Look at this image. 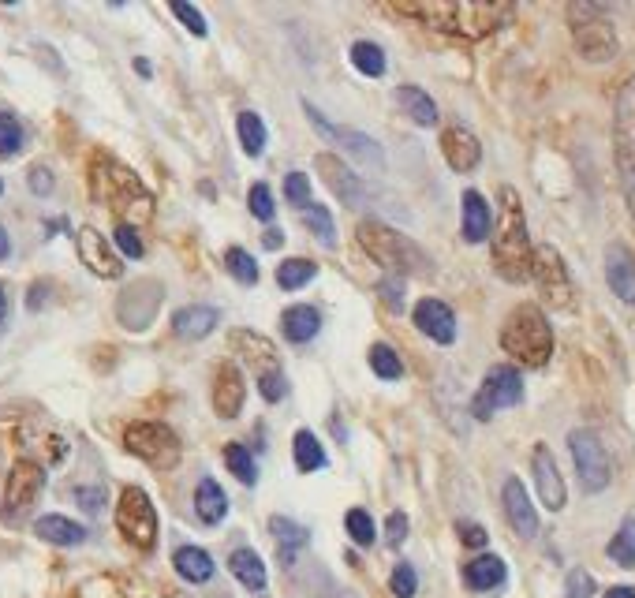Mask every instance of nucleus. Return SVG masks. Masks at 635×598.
<instances>
[{
    "label": "nucleus",
    "mask_w": 635,
    "mask_h": 598,
    "mask_svg": "<svg viewBox=\"0 0 635 598\" xmlns=\"http://www.w3.org/2000/svg\"><path fill=\"white\" fill-rule=\"evenodd\" d=\"M225 464H228V471H232V475H236L243 486L258 483V464H254V456H251V449H247V445L228 442L225 445Z\"/></svg>",
    "instance_id": "nucleus-39"
},
{
    "label": "nucleus",
    "mask_w": 635,
    "mask_h": 598,
    "mask_svg": "<svg viewBox=\"0 0 635 598\" xmlns=\"http://www.w3.org/2000/svg\"><path fill=\"white\" fill-rule=\"evenodd\" d=\"M30 191H34V195H53V172L45 169V165H34V169H30Z\"/></svg>",
    "instance_id": "nucleus-55"
},
{
    "label": "nucleus",
    "mask_w": 635,
    "mask_h": 598,
    "mask_svg": "<svg viewBox=\"0 0 635 598\" xmlns=\"http://www.w3.org/2000/svg\"><path fill=\"white\" fill-rule=\"evenodd\" d=\"M501 348L523 367H546L553 356V329L542 307L520 303L501 326Z\"/></svg>",
    "instance_id": "nucleus-4"
},
{
    "label": "nucleus",
    "mask_w": 635,
    "mask_h": 598,
    "mask_svg": "<svg viewBox=\"0 0 635 598\" xmlns=\"http://www.w3.org/2000/svg\"><path fill=\"white\" fill-rule=\"evenodd\" d=\"M34 535L53 542V546H79V542H86V527L68 520V516L53 513V516H42V520L34 524Z\"/></svg>",
    "instance_id": "nucleus-30"
},
{
    "label": "nucleus",
    "mask_w": 635,
    "mask_h": 598,
    "mask_svg": "<svg viewBox=\"0 0 635 598\" xmlns=\"http://www.w3.org/2000/svg\"><path fill=\"white\" fill-rule=\"evenodd\" d=\"M247 206H251V214L258 217V221H273V214H277V206H273V195H269L266 184H254L251 195H247Z\"/></svg>",
    "instance_id": "nucleus-48"
},
{
    "label": "nucleus",
    "mask_w": 635,
    "mask_h": 598,
    "mask_svg": "<svg viewBox=\"0 0 635 598\" xmlns=\"http://www.w3.org/2000/svg\"><path fill=\"white\" fill-rule=\"evenodd\" d=\"M531 468H535V486H538V498L550 513H561L568 501L565 479L557 471V460H553L550 445H535V456H531Z\"/></svg>",
    "instance_id": "nucleus-17"
},
{
    "label": "nucleus",
    "mask_w": 635,
    "mask_h": 598,
    "mask_svg": "<svg viewBox=\"0 0 635 598\" xmlns=\"http://www.w3.org/2000/svg\"><path fill=\"white\" fill-rule=\"evenodd\" d=\"M303 225L311 228L314 240L322 243L325 251H333V247H337V221H333V214H329L325 206L307 202V206H303Z\"/></svg>",
    "instance_id": "nucleus-34"
},
{
    "label": "nucleus",
    "mask_w": 635,
    "mask_h": 598,
    "mask_svg": "<svg viewBox=\"0 0 635 598\" xmlns=\"http://www.w3.org/2000/svg\"><path fill=\"white\" fill-rule=\"evenodd\" d=\"M613 146H617V172H621L624 199H628V210L635 217V75L624 83L621 98H617Z\"/></svg>",
    "instance_id": "nucleus-8"
},
{
    "label": "nucleus",
    "mask_w": 635,
    "mask_h": 598,
    "mask_svg": "<svg viewBox=\"0 0 635 598\" xmlns=\"http://www.w3.org/2000/svg\"><path fill=\"white\" fill-rule=\"evenodd\" d=\"M531 277L538 285V296L550 303L553 311H572L576 307V288H572V273H568L565 258L557 247H535L531 258Z\"/></svg>",
    "instance_id": "nucleus-11"
},
{
    "label": "nucleus",
    "mask_w": 635,
    "mask_h": 598,
    "mask_svg": "<svg viewBox=\"0 0 635 598\" xmlns=\"http://www.w3.org/2000/svg\"><path fill=\"white\" fill-rule=\"evenodd\" d=\"M497 228L490 236V251H494V270L497 277H505L508 285H523L531 281V236H527V217H523V202L516 195V187L501 184L497 191Z\"/></svg>",
    "instance_id": "nucleus-2"
},
{
    "label": "nucleus",
    "mask_w": 635,
    "mask_h": 598,
    "mask_svg": "<svg viewBox=\"0 0 635 598\" xmlns=\"http://www.w3.org/2000/svg\"><path fill=\"white\" fill-rule=\"evenodd\" d=\"M232 348H236L243 356V363L258 374L262 397H266L269 404H281V400L288 397V378H284V371H281V356H277L273 341L258 337L251 329H236V333H232Z\"/></svg>",
    "instance_id": "nucleus-7"
},
{
    "label": "nucleus",
    "mask_w": 635,
    "mask_h": 598,
    "mask_svg": "<svg viewBox=\"0 0 635 598\" xmlns=\"http://www.w3.org/2000/svg\"><path fill=\"white\" fill-rule=\"evenodd\" d=\"M90 187H94V199L105 202L113 214H120V225L131 221H146L154 214V199L146 195V187L135 172L113 161V157H94L90 165Z\"/></svg>",
    "instance_id": "nucleus-3"
},
{
    "label": "nucleus",
    "mask_w": 635,
    "mask_h": 598,
    "mask_svg": "<svg viewBox=\"0 0 635 598\" xmlns=\"http://www.w3.org/2000/svg\"><path fill=\"white\" fill-rule=\"evenodd\" d=\"M441 154H445L452 172H471L482 161V143L464 124H449L441 131Z\"/></svg>",
    "instance_id": "nucleus-20"
},
{
    "label": "nucleus",
    "mask_w": 635,
    "mask_h": 598,
    "mask_svg": "<svg viewBox=\"0 0 635 598\" xmlns=\"http://www.w3.org/2000/svg\"><path fill=\"white\" fill-rule=\"evenodd\" d=\"M370 371L385 378V382H396V378H404V363H400V356L389 344H374L370 348Z\"/></svg>",
    "instance_id": "nucleus-42"
},
{
    "label": "nucleus",
    "mask_w": 635,
    "mask_h": 598,
    "mask_svg": "<svg viewBox=\"0 0 635 598\" xmlns=\"http://www.w3.org/2000/svg\"><path fill=\"white\" fill-rule=\"evenodd\" d=\"M75 501H79L83 513L98 516L101 505H105V490H101V486H79V490H75Z\"/></svg>",
    "instance_id": "nucleus-52"
},
{
    "label": "nucleus",
    "mask_w": 635,
    "mask_h": 598,
    "mask_svg": "<svg viewBox=\"0 0 635 598\" xmlns=\"http://www.w3.org/2000/svg\"><path fill=\"white\" fill-rule=\"evenodd\" d=\"M292 456H296V468L307 471V475L318 471V468H325V449L311 430H299L296 434V442H292Z\"/></svg>",
    "instance_id": "nucleus-36"
},
{
    "label": "nucleus",
    "mask_w": 635,
    "mask_h": 598,
    "mask_svg": "<svg viewBox=\"0 0 635 598\" xmlns=\"http://www.w3.org/2000/svg\"><path fill=\"white\" fill-rule=\"evenodd\" d=\"M45 292H49V285H34V288H30V299H27L30 311H38V307H42V303H45Z\"/></svg>",
    "instance_id": "nucleus-58"
},
{
    "label": "nucleus",
    "mask_w": 635,
    "mask_h": 598,
    "mask_svg": "<svg viewBox=\"0 0 635 598\" xmlns=\"http://www.w3.org/2000/svg\"><path fill=\"white\" fill-rule=\"evenodd\" d=\"M348 57H352L355 72L370 75V79L385 75V49H381V45H374V42H355Z\"/></svg>",
    "instance_id": "nucleus-41"
},
{
    "label": "nucleus",
    "mask_w": 635,
    "mask_h": 598,
    "mask_svg": "<svg viewBox=\"0 0 635 598\" xmlns=\"http://www.w3.org/2000/svg\"><path fill=\"white\" fill-rule=\"evenodd\" d=\"M303 109H307V116H311V124H314V128H318V131H322L325 139H333V143H344V146H348V150H352V154H355V161H359V165H370V169H381V161H385V157H381L378 143H374L370 135H359V131H340V128H333V124H325L322 113L314 109L311 101H307Z\"/></svg>",
    "instance_id": "nucleus-18"
},
{
    "label": "nucleus",
    "mask_w": 635,
    "mask_h": 598,
    "mask_svg": "<svg viewBox=\"0 0 635 598\" xmlns=\"http://www.w3.org/2000/svg\"><path fill=\"white\" fill-rule=\"evenodd\" d=\"M456 531H460V542H464V546H471V550H482V546L490 542L486 527L471 524V520H460V524H456Z\"/></svg>",
    "instance_id": "nucleus-53"
},
{
    "label": "nucleus",
    "mask_w": 635,
    "mask_h": 598,
    "mask_svg": "<svg viewBox=\"0 0 635 598\" xmlns=\"http://www.w3.org/2000/svg\"><path fill=\"white\" fill-rule=\"evenodd\" d=\"M45 490V468L34 460H15L4 483V520H19L34 509L38 494Z\"/></svg>",
    "instance_id": "nucleus-14"
},
{
    "label": "nucleus",
    "mask_w": 635,
    "mask_h": 598,
    "mask_svg": "<svg viewBox=\"0 0 635 598\" xmlns=\"http://www.w3.org/2000/svg\"><path fill=\"white\" fill-rule=\"evenodd\" d=\"M609 561H617L621 569H635V516H628L621 531L609 539Z\"/></svg>",
    "instance_id": "nucleus-40"
},
{
    "label": "nucleus",
    "mask_w": 635,
    "mask_h": 598,
    "mask_svg": "<svg viewBox=\"0 0 635 598\" xmlns=\"http://www.w3.org/2000/svg\"><path fill=\"white\" fill-rule=\"evenodd\" d=\"M359 247L389 273H400V277L430 273V258H426L408 236H400L396 228L381 225V221H363V225H359Z\"/></svg>",
    "instance_id": "nucleus-5"
},
{
    "label": "nucleus",
    "mask_w": 635,
    "mask_h": 598,
    "mask_svg": "<svg viewBox=\"0 0 635 598\" xmlns=\"http://www.w3.org/2000/svg\"><path fill=\"white\" fill-rule=\"evenodd\" d=\"M565 591H568V598H591L594 595V576L591 572H583V569H572L568 572V580H565Z\"/></svg>",
    "instance_id": "nucleus-50"
},
{
    "label": "nucleus",
    "mask_w": 635,
    "mask_h": 598,
    "mask_svg": "<svg viewBox=\"0 0 635 598\" xmlns=\"http://www.w3.org/2000/svg\"><path fill=\"white\" fill-rule=\"evenodd\" d=\"M236 131H240V143L247 150V157H262L266 150V124H262V116L258 113H240L236 116Z\"/></svg>",
    "instance_id": "nucleus-37"
},
{
    "label": "nucleus",
    "mask_w": 635,
    "mask_h": 598,
    "mask_svg": "<svg viewBox=\"0 0 635 598\" xmlns=\"http://www.w3.org/2000/svg\"><path fill=\"white\" fill-rule=\"evenodd\" d=\"M490 228H494L490 202L482 199L479 191H464V240L467 243L490 240Z\"/></svg>",
    "instance_id": "nucleus-27"
},
{
    "label": "nucleus",
    "mask_w": 635,
    "mask_h": 598,
    "mask_svg": "<svg viewBox=\"0 0 635 598\" xmlns=\"http://www.w3.org/2000/svg\"><path fill=\"white\" fill-rule=\"evenodd\" d=\"M172 565H176V572L184 576L187 584H206L213 576V557L206 550H198V546H180L172 554Z\"/></svg>",
    "instance_id": "nucleus-32"
},
{
    "label": "nucleus",
    "mask_w": 635,
    "mask_h": 598,
    "mask_svg": "<svg viewBox=\"0 0 635 598\" xmlns=\"http://www.w3.org/2000/svg\"><path fill=\"white\" fill-rule=\"evenodd\" d=\"M217 322H221L217 307H184V311H176V318H172V329L184 341H202L206 333L217 329Z\"/></svg>",
    "instance_id": "nucleus-28"
},
{
    "label": "nucleus",
    "mask_w": 635,
    "mask_h": 598,
    "mask_svg": "<svg viewBox=\"0 0 635 598\" xmlns=\"http://www.w3.org/2000/svg\"><path fill=\"white\" fill-rule=\"evenodd\" d=\"M269 531H273V539L281 542L284 565L292 561V554H296V550H303V546H307V527H299L296 520H288V516H273V520H269Z\"/></svg>",
    "instance_id": "nucleus-35"
},
{
    "label": "nucleus",
    "mask_w": 635,
    "mask_h": 598,
    "mask_svg": "<svg viewBox=\"0 0 635 598\" xmlns=\"http://www.w3.org/2000/svg\"><path fill=\"white\" fill-rule=\"evenodd\" d=\"M523 400V378L516 367H490L486 378H482L479 393L471 400V415L475 419H494V412L501 408H516Z\"/></svg>",
    "instance_id": "nucleus-12"
},
{
    "label": "nucleus",
    "mask_w": 635,
    "mask_h": 598,
    "mask_svg": "<svg viewBox=\"0 0 635 598\" xmlns=\"http://www.w3.org/2000/svg\"><path fill=\"white\" fill-rule=\"evenodd\" d=\"M568 27H572V42L583 53V60H613L617 57V30L609 19V8L602 4H568Z\"/></svg>",
    "instance_id": "nucleus-6"
},
{
    "label": "nucleus",
    "mask_w": 635,
    "mask_h": 598,
    "mask_svg": "<svg viewBox=\"0 0 635 598\" xmlns=\"http://www.w3.org/2000/svg\"><path fill=\"white\" fill-rule=\"evenodd\" d=\"M157 307H161V285L157 281H135L124 296L116 299V318L127 329H146L154 322Z\"/></svg>",
    "instance_id": "nucleus-16"
},
{
    "label": "nucleus",
    "mask_w": 635,
    "mask_h": 598,
    "mask_svg": "<svg viewBox=\"0 0 635 598\" xmlns=\"http://www.w3.org/2000/svg\"><path fill=\"white\" fill-rule=\"evenodd\" d=\"M318 172H322V180H325V187L337 195L348 210H367L370 206V191H367V184L355 176L340 157H333V154H318Z\"/></svg>",
    "instance_id": "nucleus-15"
},
{
    "label": "nucleus",
    "mask_w": 635,
    "mask_h": 598,
    "mask_svg": "<svg viewBox=\"0 0 635 598\" xmlns=\"http://www.w3.org/2000/svg\"><path fill=\"white\" fill-rule=\"evenodd\" d=\"M606 281L613 288V296H621L624 303H635V255L624 243H609Z\"/></svg>",
    "instance_id": "nucleus-24"
},
{
    "label": "nucleus",
    "mask_w": 635,
    "mask_h": 598,
    "mask_svg": "<svg viewBox=\"0 0 635 598\" xmlns=\"http://www.w3.org/2000/svg\"><path fill=\"white\" fill-rule=\"evenodd\" d=\"M23 124L12 113H0V157H15L23 150Z\"/></svg>",
    "instance_id": "nucleus-44"
},
{
    "label": "nucleus",
    "mask_w": 635,
    "mask_h": 598,
    "mask_svg": "<svg viewBox=\"0 0 635 598\" xmlns=\"http://www.w3.org/2000/svg\"><path fill=\"white\" fill-rule=\"evenodd\" d=\"M404 539H408V516L393 513L385 520V542H389V546H404Z\"/></svg>",
    "instance_id": "nucleus-54"
},
{
    "label": "nucleus",
    "mask_w": 635,
    "mask_h": 598,
    "mask_svg": "<svg viewBox=\"0 0 635 598\" xmlns=\"http://www.w3.org/2000/svg\"><path fill=\"white\" fill-rule=\"evenodd\" d=\"M262 243H266V251H277V247L284 243V232H281V228H266Z\"/></svg>",
    "instance_id": "nucleus-57"
},
{
    "label": "nucleus",
    "mask_w": 635,
    "mask_h": 598,
    "mask_svg": "<svg viewBox=\"0 0 635 598\" xmlns=\"http://www.w3.org/2000/svg\"><path fill=\"white\" fill-rule=\"evenodd\" d=\"M8 255H12V240H8V232L0 228V262H4Z\"/></svg>",
    "instance_id": "nucleus-59"
},
{
    "label": "nucleus",
    "mask_w": 635,
    "mask_h": 598,
    "mask_svg": "<svg viewBox=\"0 0 635 598\" xmlns=\"http://www.w3.org/2000/svg\"><path fill=\"white\" fill-rule=\"evenodd\" d=\"M314 273H318V266H314L311 258H288V262L277 266V285H281L284 292H296V288L311 285Z\"/></svg>",
    "instance_id": "nucleus-38"
},
{
    "label": "nucleus",
    "mask_w": 635,
    "mask_h": 598,
    "mask_svg": "<svg viewBox=\"0 0 635 598\" xmlns=\"http://www.w3.org/2000/svg\"><path fill=\"white\" fill-rule=\"evenodd\" d=\"M318 329H322V314H318V307H311V303H296V307H288V311L281 314V333L292 344L314 341Z\"/></svg>",
    "instance_id": "nucleus-25"
},
{
    "label": "nucleus",
    "mask_w": 635,
    "mask_h": 598,
    "mask_svg": "<svg viewBox=\"0 0 635 598\" xmlns=\"http://www.w3.org/2000/svg\"><path fill=\"white\" fill-rule=\"evenodd\" d=\"M344 524H348V535H352L359 546H370V542L378 539V527H374L370 513H363V509H352V513L344 516Z\"/></svg>",
    "instance_id": "nucleus-45"
},
{
    "label": "nucleus",
    "mask_w": 635,
    "mask_h": 598,
    "mask_svg": "<svg viewBox=\"0 0 635 598\" xmlns=\"http://www.w3.org/2000/svg\"><path fill=\"white\" fill-rule=\"evenodd\" d=\"M284 195H288L292 206L303 210V206L311 202V180H307L303 172H288V176H284Z\"/></svg>",
    "instance_id": "nucleus-47"
},
{
    "label": "nucleus",
    "mask_w": 635,
    "mask_h": 598,
    "mask_svg": "<svg viewBox=\"0 0 635 598\" xmlns=\"http://www.w3.org/2000/svg\"><path fill=\"white\" fill-rule=\"evenodd\" d=\"M0 191H4V184H0Z\"/></svg>",
    "instance_id": "nucleus-62"
},
{
    "label": "nucleus",
    "mask_w": 635,
    "mask_h": 598,
    "mask_svg": "<svg viewBox=\"0 0 635 598\" xmlns=\"http://www.w3.org/2000/svg\"><path fill=\"white\" fill-rule=\"evenodd\" d=\"M606 598H635V591H632V587H613Z\"/></svg>",
    "instance_id": "nucleus-60"
},
{
    "label": "nucleus",
    "mask_w": 635,
    "mask_h": 598,
    "mask_svg": "<svg viewBox=\"0 0 635 598\" xmlns=\"http://www.w3.org/2000/svg\"><path fill=\"white\" fill-rule=\"evenodd\" d=\"M247 400V385H243V371L236 363H221L217 378H213V412L221 419H236L243 412Z\"/></svg>",
    "instance_id": "nucleus-19"
},
{
    "label": "nucleus",
    "mask_w": 635,
    "mask_h": 598,
    "mask_svg": "<svg viewBox=\"0 0 635 598\" xmlns=\"http://www.w3.org/2000/svg\"><path fill=\"white\" fill-rule=\"evenodd\" d=\"M79 255H83V262L90 266V270L98 273V277H105V281H116L120 273H124V266H120V258H116V251L109 247V240L101 236L98 228H79Z\"/></svg>",
    "instance_id": "nucleus-22"
},
{
    "label": "nucleus",
    "mask_w": 635,
    "mask_h": 598,
    "mask_svg": "<svg viewBox=\"0 0 635 598\" xmlns=\"http://www.w3.org/2000/svg\"><path fill=\"white\" fill-rule=\"evenodd\" d=\"M116 527L135 550H154L157 546V509L139 486H124V494L116 501Z\"/></svg>",
    "instance_id": "nucleus-9"
},
{
    "label": "nucleus",
    "mask_w": 635,
    "mask_h": 598,
    "mask_svg": "<svg viewBox=\"0 0 635 598\" xmlns=\"http://www.w3.org/2000/svg\"><path fill=\"white\" fill-rule=\"evenodd\" d=\"M172 15H176V19H180L195 38H206V30L210 27H206V15L198 12L195 4H184V0H180V4H172Z\"/></svg>",
    "instance_id": "nucleus-49"
},
{
    "label": "nucleus",
    "mask_w": 635,
    "mask_h": 598,
    "mask_svg": "<svg viewBox=\"0 0 635 598\" xmlns=\"http://www.w3.org/2000/svg\"><path fill=\"white\" fill-rule=\"evenodd\" d=\"M225 266L228 273L240 281V285H258V266H254V258L243 251V247H228L225 251Z\"/></svg>",
    "instance_id": "nucleus-43"
},
{
    "label": "nucleus",
    "mask_w": 635,
    "mask_h": 598,
    "mask_svg": "<svg viewBox=\"0 0 635 598\" xmlns=\"http://www.w3.org/2000/svg\"><path fill=\"white\" fill-rule=\"evenodd\" d=\"M501 501H505V516H508V524H512V531H516L520 539H535L538 535V513H535V505H531V498H527V490H523V483L516 479V475H508L505 479Z\"/></svg>",
    "instance_id": "nucleus-21"
},
{
    "label": "nucleus",
    "mask_w": 635,
    "mask_h": 598,
    "mask_svg": "<svg viewBox=\"0 0 635 598\" xmlns=\"http://www.w3.org/2000/svg\"><path fill=\"white\" fill-rule=\"evenodd\" d=\"M195 513L202 524H210V527L221 524L228 516V498L217 479H202V483L195 486Z\"/></svg>",
    "instance_id": "nucleus-29"
},
{
    "label": "nucleus",
    "mask_w": 635,
    "mask_h": 598,
    "mask_svg": "<svg viewBox=\"0 0 635 598\" xmlns=\"http://www.w3.org/2000/svg\"><path fill=\"white\" fill-rule=\"evenodd\" d=\"M228 569H232V576H236V580H240L247 591H262V587H266V561L254 554L251 546L232 550V557H228Z\"/></svg>",
    "instance_id": "nucleus-31"
},
{
    "label": "nucleus",
    "mask_w": 635,
    "mask_h": 598,
    "mask_svg": "<svg viewBox=\"0 0 635 598\" xmlns=\"http://www.w3.org/2000/svg\"><path fill=\"white\" fill-rule=\"evenodd\" d=\"M389 587H393L396 598H415V587H419V576H415V569H411L408 561H400L393 569V576H389Z\"/></svg>",
    "instance_id": "nucleus-46"
},
{
    "label": "nucleus",
    "mask_w": 635,
    "mask_h": 598,
    "mask_svg": "<svg viewBox=\"0 0 635 598\" xmlns=\"http://www.w3.org/2000/svg\"><path fill=\"white\" fill-rule=\"evenodd\" d=\"M505 561L497 554H479L475 561H467L464 565V584L471 591H497V587L505 584Z\"/></svg>",
    "instance_id": "nucleus-26"
},
{
    "label": "nucleus",
    "mask_w": 635,
    "mask_h": 598,
    "mask_svg": "<svg viewBox=\"0 0 635 598\" xmlns=\"http://www.w3.org/2000/svg\"><path fill=\"white\" fill-rule=\"evenodd\" d=\"M124 445L131 456H139L150 468H161V471L176 468V460H180V438H176L165 423H154V419L131 423V427L124 430Z\"/></svg>",
    "instance_id": "nucleus-10"
},
{
    "label": "nucleus",
    "mask_w": 635,
    "mask_h": 598,
    "mask_svg": "<svg viewBox=\"0 0 635 598\" xmlns=\"http://www.w3.org/2000/svg\"><path fill=\"white\" fill-rule=\"evenodd\" d=\"M4 314H8V296H4V288H0V322H4Z\"/></svg>",
    "instance_id": "nucleus-61"
},
{
    "label": "nucleus",
    "mask_w": 635,
    "mask_h": 598,
    "mask_svg": "<svg viewBox=\"0 0 635 598\" xmlns=\"http://www.w3.org/2000/svg\"><path fill=\"white\" fill-rule=\"evenodd\" d=\"M393 12L423 19L430 30L456 34V38H486L512 19V4L505 0H419V4H389Z\"/></svg>",
    "instance_id": "nucleus-1"
},
{
    "label": "nucleus",
    "mask_w": 635,
    "mask_h": 598,
    "mask_svg": "<svg viewBox=\"0 0 635 598\" xmlns=\"http://www.w3.org/2000/svg\"><path fill=\"white\" fill-rule=\"evenodd\" d=\"M568 449H572V460H576V471H579V483L587 494H598V490H606L609 486V453L606 445L594 438L591 430H572L568 434Z\"/></svg>",
    "instance_id": "nucleus-13"
},
{
    "label": "nucleus",
    "mask_w": 635,
    "mask_h": 598,
    "mask_svg": "<svg viewBox=\"0 0 635 598\" xmlns=\"http://www.w3.org/2000/svg\"><path fill=\"white\" fill-rule=\"evenodd\" d=\"M381 299L389 303V311H400L404 307V281H385L381 285Z\"/></svg>",
    "instance_id": "nucleus-56"
},
{
    "label": "nucleus",
    "mask_w": 635,
    "mask_h": 598,
    "mask_svg": "<svg viewBox=\"0 0 635 598\" xmlns=\"http://www.w3.org/2000/svg\"><path fill=\"white\" fill-rule=\"evenodd\" d=\"M116 247H120L127 258H142V251H146L135 225H116Z\"/></svg>",
    "instance_id": "nucleus-51"
},
{
    "label": "nucleus",
    "mask_w": 635,
    "mask_h": 598,
    "mask_svg": "<svg viewBox=\"0 0 635 598\" xmlns=\"http://www.w3.org/2000/svg\"><path fill=\"white\" fill-rule=\"evenodd\" d=\"M415 326L438 344L456 341V314H452L441 299H423V303H415Z\"/></svg>",
    "instance_id": "nucleus-23"
},
{
    "label": "nucleus",
    "mask_w": 635,
    "mask_h": 598,
    "mask_svg": "<svg viewBox=\"0 0 635 598\" xmlns=\"http://www.w3.org/2000/svg\"><path fill=\"white\" fill-rule=\"evenodd\" d=\"M396 101H400V109L415 120V124H423V128H434L438 124V105L430 101V94L426 90H419V86H400V94H396Z\"/></svg>",
    "instance_id": "nucleus-33"
}]
</instances>
